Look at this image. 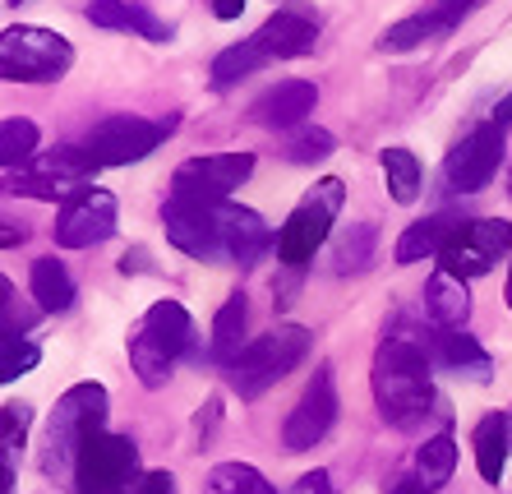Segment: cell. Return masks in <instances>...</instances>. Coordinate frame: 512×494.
Returning a JSON list of instances; mask_svg holds the SVG:
<instances>
[{
	"label": "cell",
	"mask_w": 512,
	"mask_h": 494,
	"mask_svg": "<svg viewBox=\"0 0 512 494\" xmlns=\"http://www.w3.org/2000/svg\"><path fill=\"white\" fill-rule=\"evenodd\" d=\"M374 402L393 430H416L434 411V379H429V351L406 333H388L374 351Z\"/></svg>",
	"instance_id": "1"
},
{
	"label": "cell",
	"mask_w": 512,
	"mask_h": 494,
	"mask_svg": "<svg viewBox=\"0 0 512 494\" xmlns=\"http://www.w3.org/2000/svg\"><path fill=\"white\" fill-rule=\"evenodd\" d=\"M102 421H107V388L74 384L70 393L56 402V411H51V421H47L42 471H47V476H70L74 481V462H79L88 439L102 434Z\"/></svg>",
	"instance_id": "2"
},
{
	"label": "cell",
	"mask_w": 512,
	"mask_h": 494,
	"mask_svg": "<svg viewBox=\"0 0 512 494\" xmlns=\"http://www.w3.org/2000/svg\"><path fill=\"white\" fill-rule=\"evenodd\" d=\"M310 347H314V333L300 324H282V328H273V333H259V338L227 365L231 388H236L245 402L263 398L277 379H286V374L310 356Z\"/></svg>",
	"instance_id": "3"
},
{
	"label": "cell",
	"mask_w": 512,
	"mask_h": 494,
	"mask_svg": "<svg viewBox=\"0 0 512 494\" xmlns=\"http://www.w3.org/2000/svg\"><path fill=\"white\" fill-rule=\"evenodd\" d=\"M74 65V47L56 28L14 24L0 33V74L10 84H56Z\"/></svg>",
	"instance_id": "4"
},
{
	"label": "cell",
	"mask_w": 512,
	"mask_h": 494,
	"mask_svg": "<svg viewBox=\"0 0 512 494\" xmlns=\"http://www.w3.org/2000/svg\"><path fill=\"white\" fill-rule=\"evenodd\" d=\"M342 199H346V185L337 181V176H323V181L291 208V217H286L282 231H277V259H282L286 268L300 273V268L310 264L314 250L328 241L337 213H342Z\"/></svg>",
	"instance_id": "5"
},
{
	"label": "cell",
	"mask_w": 512,
	"mask_h": 494,
	"mask_svg": "<svg viewBox=\"0 0 512 494\" xmlns=\"http://www.w3.org/2000/svg\"><path fill=\"white\" fill-rule=\"evenodd\" d=\"M139 485V448L130 434H93L74 462V494H130Z\"/></svg>",
	"instance_id": "6"
},
{
	"label": "cell",
	"mask_w": 512,
	"mask_h": 494,
	"mask_svg": "<svg viewBox=\"0 0 512 494\" xmlns=\"http://www.w3.org/2000/svg\"><path fill=\"white\" fill-rule=\"evenodd\" d=\"M254 176V153H208L171 171V194L194 204H231V194Z\"/></svg>",
	"instance_id": "7"
},
{
	"label": "cell",
	"mask_w": 512,
	"mask_h": 494,
	"mask_svg": "<svg viewBox=\"0 0 512 494\" xmlns=\"http://www.w3.org/2000/svg\"><path fill=\"white\" fill-rule=\"evenodd\" d=\"M176 130V121H143V116H107L102 125H93L84 139L88 157L102 167H130V162H143V157L162 148V139Z\"/></svg>",
	"instance_id": "8"
},
{
	"label": "cell",
	"mask_w": 512,
	"mask_h": 494,
	"mask_svg": "<svg viewBox=\"0 0 512 494\" xmlns=\"http://www.w3.org/2000/svg\"><path fill=\"white\" fill-rule=\"evenodd\" d=\"M508 245H512V222H503V217H471L448 241V250L439 254V268L462 282L485 278L489 268L508 254Z\"/></svg>",
	"instance_id": "9"
},
{
	"label": "cell",
	"mask_w": 512,
	"mask_h": 494,
	"mask_svg": "<svg viewBox=\"0 0 512 494\" xmlns=\"http://www.w3.org/2000/svg\"><path fill=\"white\" fill-rule=\"evenodd\" d=\"M222 208V204H217ZM213 204H194V199H176L171 194L162 204V231L176 250H185L190 259H203V264H222L227 250H222V222H217Z\"/></svg>",
	"instance_id": "10"
},
{
	"label": "cell",
	"mask_w": 512,
	"mask_h": 494,
	"mask_svg": "<svg viewBox=\"0 0 512 494\" xmlns=\"http://www.w3.org/2000/svg\"><path fill=\"white\" fill-rule=\"evenodd\" d=\"M116 222V194L88 185L79 199H70L56 213V245L60 250H93L116 236Z\"/></svg>",
	"instance_id": "11"
},
{
	"label": "cell",
	"mask_w": 512,
	"mask_h": 494,
	"mask_svg": "<svg viewBox=\"0 0 512 494\" xmlns=\"http://www.w3.org/2000/svg\"><path fill=\"white\" fill-rule=\"evenodd\" d=\"M333 421H337V384H333V365H319V370H314V379L305 384V393H300L296 411L286 416V425H282V444L291 448V453H305V448H314V444H323V439H328Z\"/></svg>",
	"instance_id": "12"
},
{
	"label": "cell",
	"mask_w": 512,
	"mask_h": 494,
	"mask_svg": "<svg viewBox=\"0 0 512 494\" xmlns=\"http://www.w3.org/2000/svg\"><path fill=\"white\" fill-rule=\"evenodd\" d=\"M503 162V125H476L453 153L443 157V181L453 194H476Z\"/></svg>",
	"instance_id": "13"
},
{
	"label": "cell",
	"mask_w": 512,
	"mask_h": 494,
	"mask_svg": "<svg viewBox=\"0 0 512 494\" xmlns=\"http://www.w3.org/2000/svg\"><path fill=\"white\" fill-rule=\"evenodd\" d=\"M476 5H480V0H425V10L397 19L393 28H383L379 51H383V56H397V51H411V47H425V42H439V37L453 33V28L462 24V19L476 10Z\"/></svg>",
	"instance_id": "14"
},
{
	"label": "cell",
	"mask_w": 512,
	"mask_h": 494,
	"mask_svg": "<svg viewBox=\"0 0 512 494\" xmlns=\"http://www.w3.org/2000/svg\"><path fill=\"white\" fill-rule=\"evenodd\" d=\"M217 222H222V250H227V259L240 268H254L263 254L277 245L268 222L245 204H222L217 208Z\"/></svg>",
	"instance_id": "15"
},
{
	"label": "cell",
	"mask_w": 512,
	"mask_h": 494,
	"mask_svg": "<svg viewBox=\"0 0 512 494\" xmlns=\"http://www.w3.org/2000/svg\"><path fill=\"white\" fill-rule=\"evenodd\" d=\"M139 333L153 342L171 365L185 361V356H199V333H194V319L185 305L176 301H157L148 305V314L139 319Z\"/></svg>",
	"instance_id": "16"
},
{
	"label": "cell",
	"mask_w": 512,
	"mask_h": 494,
	"mask_svg": "<svg viewBox=\"0 0 512 494\" xmlns=\"http://www.w3.org/2000/svg\"><path fill=\"white\" fill-rule=\"evenodd\" d=\"M314 107H319V88H314L310 79H282V84H273L250 107V121L268 125V130H291V125H300Z\"/></svg>",
	"instance_id": "17"
},
{
	"label": "cell",
	"mask_w": 512,
	"mask_h": 494,
	"mask_svg": "<svg viewBox=\"0 0 512 494\" xmlns=\"http://www.w3.org/2000/svg\"><path fill=\"white\" fill-rule=\"evenodd\" d=\"M273 61H296V56H310L314 42H319V24L305 19V14H291V10H277L273 19H263L259 33H254Z\"/></svg>",
	"instance_id": "18"
},
{
	"label": "cell",
	"mask_w": 512,
	"mask_h": 494,
	"mask_svg": "<svg viewBox=\"0 0 512 494\" xmlns=\"http://www.w3.org/2000/svg\"><path fill=\"white\" fill-rule=\"evenodd\" d=\"M88 24L93 28H116V33H139L148 42H171L176 28L162 24L153 10H143L134 0H93L88 5Z\"/></svg>",
	"instance_id": "19"
},
{
	"label": "cell",
	"mask_w": 512,
	"mask_h": 494,
	"mask_svg": "<svg viewBox=\"0 0 512 494\" xmlns=\"http://www.w3.org/2000/svg\"><path fill=\"white\" fill-rule=\"evenodd\" d=\"M457 231H462V217L457 213H434V217H420L411 227L402 231V241H397V264H420V259H439L448 250Z\"/></svg>",
	"instance_id": "20"
},
{
	"label": "cell",
	"mask_w": 512,
	"mask_h": 494,
	"mask_svg": "<svg viewBox=\"0 0 512 494\" xmlns=\"http://www.w3.org/2000/svg\"><path fill=\"white\" fill-rule=\"evenodd\" d=\"M434 356H439L443 370L466 374V379H476V384H485V379H489V351L480 347L471 333L439 328V333H434Z\"/></svg>",
	"instance_id": "21"
},
{
	"label": "cell",
	"mask_w": 512,
	"mask_h": 494,
	"mask_svg": "<svg viewBox=\"0 0 512 494\" xmlns=\"http://www.w3.org/2000/svg\"><path fill=\"white\" fill-rule=\"evenodd\" d=\"M425 310L439 328H462L466 314H471V296H466V282L453 278V273H434L425 282Z\"/></svg>",
	"instance_id": "22"
},
{
	"label": "cell",
	"mask_w": 512,
	"mask_h": 494,
	"mask_svg": "<svg viewBox=\"0 0 512 494\" xmlns=\"http://www.w3.org/2000/svg\"><path fill=\"white\" fill-rule=\"evenodd\" d=\"M245 319H250V305H245V296H227V305L217 310L213 319V342H208V356H213L217 365H231L240 356V351L250 347L245 342Z\"/></svg>",
	"instance_id": "23"
},
{
	"label": "cell",
	"mask_w": 512,
	"mask_h": 494,
	"mask_svg": "<svg viewBox=\"0 0 512 494\" xmlns=\"http://www.w3.org/2000/svg\"><path fill=\"white\" fill-rule=\"evenodd\" d=\"M476 467L480 476H485L489 485H499L503 481V467H508V448H512V425L503 421L499 411L494 416H485V421L476 425Z\"/></svg>",
	"instance_id": "24"
},
{
	"label": "cell",
	"mask_w": 512,
	"mask_h": 494,
	"mask_svg": "<svg viewBox=\"0 0 512 494\" xmlns=\"http://www.w3.org/2000/svg\"><path fill=\"white\" fill-rule=\"evenodd\" d=\"M33 301L42 314H65L74 305V278L65 273V264L60 259H33Z\"/></svg>",
	"instance_id": "25"
},
{
	"label": "cell",
	"mask_w": 512,
	"mask_h": 494,
	"mask_svg": "<svg viewBox=\"0 0 512 494\" xmlns=\"http://www.w3.org/2000/svg\"><path fill=\"white\" fill-rule=\"evenodd\" d=\"M453 467H457V439L448 430L434 434V439H425L416 453V485L425 494L443 490V485L453 481Z\"/></svg>",
	"instance_id": "26"
},
{
	"label": "cell",
	"mask_w": 512,
	"mask_h": 494,
	"mask_svg": "<svg viewBox=\"0 0 512 494\" xmlns=\"http://www.w3.org/2000/svg\"><path fill=\"white\" fill-rule=\"evenodd\" d=\"M374 241H379L374 222H351L333 245V273H360V268H370Z\"/></svg>",
	"instance_id": "27"
},
{
	"label": "cell",
	"mask_w": 512,
	"mask_h": 494,
	"mask_svg": "<svg viewBox=\"0 0 512 494\" xmlns=\"http://www.w3.org/2000/svg\"><path fill=\"white\" fill-rule=\"evenodd\" d=\"M273 56L254 42V37H245V42H236V47H227L222 56L213 61V88H231V84H240L245 74H254L259 65H268Z\"/></svg>",
	"instance_id": "28"
},
{
	"label": "cell",
	"mask_w": 512,
	"mask_h": 494,
	"mask_svg": "<svg viewBox=\"0 0 512 494\" xmlns=\"http://www.w3.org/2000/svg\"><path fill=\"white\" fill-rule=\"evenodd\" d=\"M383 181L397 204H416L420 199V162L411 148H383Z\"/></svg>",
	"instance_id": "29"
},
{
	"label": "cell",
	"mask_w": 512,
	"mask_h": 494,
	"mask_svg": "<svg viewBox=\"0 0 512 494\" xmlns=\"http://www.w3.org/2000/svg\"><path fill=\"white\" fill-rule=\"evenodd\" d=\"M203 494H277V490L245 462H217L208 471V481H203Z\"/></svg>",
	"instance_id": "30"
},
{
	"label": "cell",
	"mask_w": 512,
	"mask_h": 494,
	"mask_svg": "<svg viewBox=\"0 0 512 494\" xmlns=\"http://www.w3.org/2000/svg\"><path fill=\"white\" fill-rule=\"evenodd\" d=\"M33 153H37V125L24 121V116H10L0 125V162H5V171L33 162Z\"/></svg>",
	"instance_id": "31"
},
{
	"label": "cell",
	"mask_w": 512,
	"mask_h": 494,
	"mask_svg": "<svg viewBox=\"0 0 512 494\" xmlns=\"http://www.w3.org/2000/svg\"><path fill=\"white\" fill-rule=\"evenodd\" d=\"M130 370L139 374V384H143V388H162V384L171 379V361L153 347V342L143 338L139 328L130 333Z\"/></svg>",
	"instance_id": "32"
},
{
	"label": "cell",
	"mask_w": 512,
	"mask_h": 494,
	"mask_svg": "<svg viewBox=\"0 0 512 494\" xmlns=\"http://www.w3.org/2000/svg\"><path fill=\"white\" fill-rule=\"evenodd\" d=\"M28 425H33V407L28 402H5L0 407V453H19L28 439Z\"/></svg>",
	"instance_id": "33"
},
{
	"label": "cell",
	"mask_w": 512,
	"mask_h": 494,
	"mask_svg": "<svg viewBox=\"0 0 512 494\" xmlns=\"http://www.w3.org/2000/svg\"><path fill=\"white\" fill-rule=\"evenodd\" d=\"M37 361H42V351H37L33 342H24V338L0 342V379H5V384H14L19 374H28Z\"/></svg>",
	"instance_id": "34"
},
{
	"label": "cell",
	"mask_w": 512,
	"mask_h": 494,
	"mask_svg": "<svg viewBox=\"0 0 512 494\" xmlns=\"http://www.w3.org/2000/svg\"><path fill=\"white\" fill-rule=\"evenodd\" d=\"M323 157H333V134L328 130L291 134V144H286V162H323Z\"/></svg>",
	"instance_id": "35"
},
{
	"label": "cell",
	"mask_w": 512,
	"mask_h": 494,
	"mask_svg": "<svg viewBox=\"0 0 512 494\" xmlns=\"http://www.w3.org/2000/svg\"><path fill=\"white\" fill-rule=\"evenodd\" d=\"M0 305H5V338H24L33 328V310H14V282H0Z\"/></svg>",
	"instance_id": "36"
},
{
	"label": "cell",
	"mask_w": 512,
	"mask_h": 494,
	"mask_svg": "<svg viewBox=\"0 0 512 494\" xmlns=\"http://www.w3.org/2000/svg\"><path fill=\"white\" fill-rule=\"evenodd\" d=\"M286 494H333V481H328V471H305Z\"/></svg>",
	"instance_id": "37"
},
{
	"label": "cell",
	"mask_w": 512,
	"mask_h": 494,
	"mask_svg": "<svg viewBox=\"0 0 512 494\" xmlns=\"http://www.w3.org/2000/svg\"><path fill=\"white\" fill-rule=\"evenodd\" d=\"M134 494H176V476H171V471H148Z\"/></svg>",
	"instance_id": "38"
},
{
	"label": "cell",
	"mask_w": 512,
	"mask_h": 494,
	"mask_svg": "<svg viewBox=\"0 0 512 494\" xmlns=\"http://www.w3.org/2000/svg\"><path fill=\"white\" fill-rule=\"evenodd\" d=\"M240 10H245V0H213L217 19H240Z\"/></svg>",
	"instance_id": "39"
},
{
	"label": "cell",
	"mask_w": 512,
	"mask_h": 494,
	"mask_svg": "<svg viewBox=\"0 0 512 494\" xmlns=\"http://www.w3.org/2000/svg\"><path fill=\"white\" fill-rule=\"evenodd\" d=\"M24 236H28L24 227H14V222H5V250H14V245L24 241Z\"/></svg>",
	"instance_id": "40"
},
{
	"label": "cell",
	"mask_w": 512,
	"mask_h": 494,
	"mask_svg": "<svg viewBox=\"0 0 512 494\" xmlns=\"http://www.w3.org/2000/svg\"><path fill=\"white\" fill-rule=\"evenodd\" d=\"M494 125H512V93L499 102V111H494Z\"/></svg>",
	"instance_id": "41"
},
{
	"label": "cell",
	"mask_w": 512,
	"mask_h": 494,
	"mask_svg": "<svg viewBox=\"0 0 512 494\" xmlns=\"http://www.w3.org/2000/svg\"><path fill=\"white\" fill-rule=\"evenodd\" d=\"M393 494H425V490H420V485L416 481H402V485H397V490Z\"/></svg>",
	"instance_id": "42"
},
{
	"label": "cell",
	"mask_w": 512,
	"mask_h": 494,
	"mask_svg": "<svg viewBox=\"0 0 512 494\" xmlns=\"http://www.w3.org/2000/svg\"><path fill=\"white\" fill-rule=\"evenodd\" d=\"M503 296H508V310H512V273H508V287H503Z\"/></svg>",
	"instance_id": "43"
},
{
	"label": "cell",
	"mask_w": 512,
	"mask_h": 494,
	"mask_svg": "<svg viewBox=\"0 0 512 494\" xmlns=\"http://www.w3.org/2000/svg\"><path fill=\"white\" fill-rule=\"evenodd\" d=\"M10 5H19V0H10Z\"/></svg>",
	"instance_id": "44"
}]
</instances>
